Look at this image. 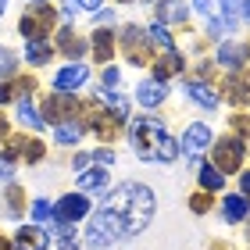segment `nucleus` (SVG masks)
Returning a JSON list of instances; mask_svg holds the SVG:
<instances>
[{
    "instance_id": "19",
    "label": "nucleus",
    "mask_w": 250,
    "mask_h": 250,
    "mask_svg": "<svg viewBox=\"0 0 250 250\" xmlns=\"http://www.w3.org/2000/svg\"><path fill=\"white\" fill-rule=\"evenodd\" d=\"M247 58H250V47H243V43H222L218 47V61L229 68H240Z\"/></svg>"
},
{
    "instance_id": "14",
    "label": "nucleus",
    "mask_w": 250,
    "mask_h": 250,
    "mask_svg": "<svg viewBox=\"0 0 250 250\" xmlns=\"http://www.w3.org/2000/svg\"><path fill=\"white\" fill-rule=\"evenodd\" d=\"M86 64H72V68H61L58 79H54V86H58V93H72V89H79L86 83Z\"/></svg>"
},
{
    "instance_id": "21",
    "label": "nucleus",
    "mask_w": 250,
    "mask_h": 250,
    "mask_svg": "<svg viewBox=\"0 0 250 250\" xmlns=\"http://www.w3.org/2000/svg\"><path fill=\"white\" fill-rule=\"evenodd\" d=\"M186 93H189L193 100H197L200 107H208V111L218 107V93H214V89H211L208 83H189V86H186Z\"/></svg>"
},
{
    "instance_id": "30",
    "label": "nucleus",
    "mask_w": 250,
    "mask_h": 250,
    "mask_svg": "<svg viewBox=\"0 0 250 250\" xmlns=\"http://www.w3.org/2000/svg\"><path fill=\"white\" fill-rule=\"evenodd\" d=\"M222 11H225V25H236L243 15V0H222Z\"/></svg>"
},
{
    "instance_id": "15",
    "label": "nucleus",
    "mask_w": 250,
    "mask_h": 250,
    "mask_svg": "<svg viewBox=\"0 0 250 250\" xmlns=\"http://www.w3.org/2000/svg\"><path fill=\"white\" fill-rule=\"evenodd\" d=\"M225 97H229L232 104H247L250 100V72H240V75L225 79Z\"/></svg>"
},
{
    "instance_id": "25",
    "label": "nucleus",
    "mask_w": 250,
    "mask_h": 250,
    "mask_svg": "<svg viewBox=\"0 0 250 250\" xmlns=\"http://www.w3.org/2000/svg\"><path fill=\"white\" fill-rule=\"evenodd\" d=\"M200 186L214 193V189H222V186H225V175H222L214 165H204V168H200Z\"/></svg>"
},
{
    "instance_id": "20",
    "label": "nucleus",
    "mask_w": 250,
    "mask_h": 250,
    "mask_svg": "<svg viewBox=\"0 0 250 250\" xmlns=\"http://www.w3.org/2000/svg\"><path fill=\"white\" fill-rule=\"evenodd\" d=\"M89 47H93L97 61H111V54H115V36H111L107 29H97L93 40H89Z\"/></svg>"
},
{
    "instance_id": "13",
    "label": "nucleus",
    "mask_w": 250,
    "mask_h": 250,
    "mask_svg": "<svg viewBox=\"0 0 250 250\" xmlns=\"http://www.w3.org/2000/svg\"><path fill=\"white\" fill-rule=\"evenodd\" d=\"M179 72H183V58H179L175 47H168V50H161L154 58V79H157V83H165V79H172Z\"/></svg>"
},
{
    "instance_id": "24",
    "label": "nucleus",
    "mask_w": 250,
    "mask_h": 250,
    "mask_svg": "<svg viewBox=\"0 0 250 250\" xmlns=\"http://www.w3.org/2000/svg\"><path fill=\"white\" fill-rule=\"evenodd\" d=\"M32 222H36V225H54V222H58V214H54V204L50 200H32Z\"/></svg>"
},
{
    "instance_id": "22",
    "label": "nucleus",
    "mask_w": 250,
    "mask_h": 250,
    "mask_svg": "<svg viewBox=\"0 0 250 250\" xmlns=\"http://www.w3.org/2000/svg\"><path fill=\"white\" fill-rule=\"evenodd\" d=\"M165 100V83H157V79H146V83L140 86V104L143 107H154Z\"/></svg>"
},
{
    "instance_id": "40",
    "label": "nucleus",
    "mask_w": 250,
    "mask_h": 250,
    "mask_svg": "<svg viewBox=\"0 0 250 250\" xmlns=\"http://www.w3.org/2000/svg\"><path fill=\"white\" fill-rule=\"evenodd\" d=\"M97 161H100V165H111V161H115V154H111V150H100Z\"/></svg>"
},
{
    "instance_id": "11",
    "label": "nucleus",
    "mask_w": 250,
    "mask_h": 250,
    "mask_svg": "<svg viewBox=\"0 0 250 250\" xmlns=\"http://www.w3.org/2000/svg\"><path fill=\"white\" fill-rule=\"evenodd\" d=\"M183 146L186 154H204L211 146V125H204V122H193L189 129H186V136H183Z\"/></svg>"
},
{
    "instance_id": "29",
    "label": "nucleus",
    "mask_w": 250,
    "mask_h": 250,
    "mask_svg": "<svg viewBox=\"0 0 250 250\" xmlns=\"http://www.w3.org/2000/svg\"><path fill=\"white\" fill-rule=\"evenodd\" d=\"M58 43H61V50H64V54H72V58H75V54H83V40L72 36L68 29H61V32H58Z\"/></svg>"
},
{
    "instance_id": "23",
    "label": "nucleus",
    "mask_w": 250,
    "mask_h": 250,
    "mask_svg": "<svg viewBox=\"0 0 250 250\" xmlns=\"http://www.w3.org/2000/svg\"><path fill=\"white\" fill-rule=\"evenodd\" d=\"M129 197H132V183H129V186L111 189V193H107V200H104V211H115V214H122L125 208H129Z\"/></svg>"
},
{
    "instance_id": "44",
    "label": "nucleus",
    "mask_w": 250,
    "mask_h": 250,
    "mask_svg": "<svg viewBox=\"0 0 250 250\" xmlns=\"http://www.w3.org/2000/svg\"><path fill=\"white\" fill-rule=\"evenodd\" d=\"M243 18L250 21V0H243Z\"/></svg>"
},
{
    "instance_id": "28",
    "label": "nucleus",
    "mask_w": 250,
    "mask_h": 250,
    "mask_svg": "<svg viewBox=\"0 0 250 250\" xmlns=\"http://www.w3.org/2000/svg\"><path fill=\"white\" fill-rule=\"evenodd\" d=\"M18 118L29 125V129H43V118L36 115V107H32V100H21L18 104Z\"/></svg>"
},
{
    "instance_id": "45",
    "label": "nucleus",
    "mask_w": 250,
    "mask_h": 250,
    "mask_svg": "<svg viewBox=\"0 0 250 250\" xmlns=\"http://www.w3.org/2000/svg\"><path fill=\"white\" fill-rule=\"evenodd\" d=\"M4 100H11V97H7V86H0V104H4Z\"/></svg>"
},
{
    "instance_id": "2",
    "label": "nucleus",
    "mask_w": 250,
    "mask_h": 250,
    "mask_svg": "<svg viewBox=\"0 0 250 250\" xmlns=\"http://www.w3.org/2000/svg\"><path fill=\"white\" fill-rule=\"evenodd\" d=\"M122 236H125V222H122V214L100 208L93 218H89L86 240H89V247H93V250H104V247H111V243H118Z\"/></svg>"
},
{
    "instance_id": "35",
    "label": "nucleus",
    "mask_w": 250,
    "mask_h": 250,
    "mask_svg": "<svg viewBox=\"0 0 250 250\" xmlns=\"http://www.w3.org/2000/svg\"><path fill=\"white\" fill-rule=\"evenodd\" d=\"M11 172H15V165H11L7 157L0 154V179H11Z\"/></svg>"
},
{
    "instance_id": "38",
    "label": "nucleus",
    "mask_w": 250,
    "mask_h": 250,
    "mask_svg": "<svg viewBox=\"0 0 250 250\" xmlns=\"http://www.w3.org/2000/svg\"><path fill=\"white\" fill-rule=\"evenodd\" d=\"M7 129H11V122L0 115V146H7Z\"/></svg>"
},
{
    "instance_id": "9",
    "label": "nucleus",
    "mask_w": 250,
    "mask_h": 250,
    "mask_svg": "<svg viewBox=\"0 0 250 250\" xmlns=\"http://www.w3.org/2000/svg\"><path fill=\"white\" fill-rule=\"evenodd\" d=\"M4 157H7L11 165H15V161L36 165L40 157H43V143H40V140H32V136H11V140H7V150H4Z\"/></svg>"
},
{
    "instance_id": "47",
    "label": "nucleus",
    "mask_w": 250,
    "mask_h": 250,
    "mask_svg": "<svg viewBox=\"0 0 250 250\" xmlns=\"http://www.w3.org/2000/svg\"><path fill=\"white\" fill-rule=\"evenodd\" d=\"M32 4H43V0H32Z\"/></svg>"
},
{
    "instance_id": "31",
    "label": "nucleus",
    "mask_w": 250,
    "mask_h": 250,
    "mask_svg": "<svg viewBox=\"0 0 250 250\" xmlns=\"http://www.w3.org/2000/svg\"><path fill=\"white\" fill-rule=\"evenodd\" d=\"M15 68H18L15 50H4V47H0V75H15Z\"/></svg>"
},
{
    "instance_id": "12",
    "label": "nucleus",
    "mask_w": 250,
    "mask_h": 250,
    "mask_svg": "<svg viewBox=\"0 0 250 250\" xmlns=\"http://www.w3.org/2000/svg\"><path fill=\"white\" fill-rule=\"evenodd\" d=\"M47 243H50V232L43 225H21L18 236H15L18 250H47Z\"/></svg>"
},
{
    "instance_id": "17",
    "label": "nucleus",
    "mask_w": 250,
    "mask_h": 250,
    "mask_svg": "<svg viewBox=\"0 0 250 250\" xmlns=\"http://www.w3.org/2000/svg\"><path fill=\"white\" fill-rule=\"evenodd\" d=\"M222 214H225V222H243L247 214H250V197H243V193H229Z\"/></svg>"
},
{
    "instance_id": "32",
    "label": "nucleus",
    "mask_w": 250,
    "mask_h": 250,
    "mask_svg": "<svg viewBox=\"0 0 250 250\" xmlns=\"http://www.w3.org/2000/svg\"><path fill=\"white\" fill-rule=\"evenodd\" d=\"M7 211H11V218L21 214V189L18 186H11V193H7Z\"/></svg>"
},
{
    "instance_id": "1",
    "label": "nucleus",
    "mask_w": 250,
    "mask_h": 250,
    "mask_svg": "<svg viewBox=\"0 0 250 250\" xmlns=\"http://www.w3.org/2000/svg\"><path fill=\"white\" fill-rule=\"evenodd\" d=\"M129 136H132V146L143 161H165L168 165L179 157V143L165 132V125L157 118H132Z\"/></svg>"
},
{
    "instance_id": "43",
    "label": "nucleus",
    "mask_w": 250,
    "mask_h": 250,
    "mask_svg": "<svg viewBox=\"0 0 250 250\" xmlns=\"http://www.w3.org/2000/svg\"><path fill=\"white\" fill-rule=\"evenodd\" d=\"M0 250H11V240H7V236H0Z\"/></svg>"
},
{
    "instance_id": "10",
    "label": "nucleus",
    "mask_w": 250,
    "mask_h": 250,
    "mask_svg": "<svg viewBox=\"0 0 250 250\" xmlns=\"http://www.w3.org/2000/svg\"><path fill=\"white\" fill-rule=\"evenodd\" d=\"M54 214H58V222H79L89 214V200L83 197V193H64V197L58 200V208H54Z\"/></svg>"
},
{
    "instance_id": "37",
    "label": "nucleus",
    "mask_w": 250,
    "mask_h": 250,
    "mask_svg": "<svg viewBox=\"0 0 250 250\" xmlns=\"http://www.w3.org/2000/svg\"><path fill=\"white\" fill-rule=\"evenodd\" d=\"M118 68H107V72H104V86H118Z\"/></svg>"
},
{
    "instance_id": "7",
    "label": "nucleus",
    "mask_w": 250,
    "mask_h": 250,
    "mask_svg": "<svg viewBox=\"0 0 250 250\" xmlns=\"http://www.w3.org/2000/svg\"><path fill=\"white\" fill-rule=\"evenodd\" d=\"M240 161H243V140H236V136H225V140H218L211 146V165L222 175L240 172Z\"/></svg>"
},
{
    "instance_id": "5",
    "label": "nucleus",
    "mask_w": 250,
    "mask_h": 250,
    "mask_svg": "<svg viewBox=\"0 0 250 250\" xmlns=\"http://www.w3.org/2000/svg\"><path fill=\"white\" fill-rule=\"evenodd\" d=\"M54 7L50 4H32L25 15H21V21H18V29H21V36H29V43L32 40H47L50 32H54Z\"/></svg>"
},
{
    "instance_id": "16",
    "label": "nucleus",
    "mask_w": 250,
    "mask_h": 250,
    "mask_svg": "<svg viewBox=\"0 0 250 250\" xmlns=\"http://www.w3.org/2000/svg\"><path fill=\"white\" fill-rule=\"evenodd\" d=\"M79 189H86V193H100V189H107V168H104V165L83 168V175H79Z\"/></svg>"
},
{
    "instance_id": "42",
    "label": "nucleus",
    "mask_w": 250,
    "mask_h": 250,
    "mask_svg": "<svg viewBox=\"0 0 250 250\" xmlns=\"http://www.w3.org/2000/svg\"><path fill=\"white\" fill-rule=\"evenodd\" d=\"M58 250H79V247H75L72 240H61V243H58Z\"/></svg>"
},
{
    "instance_id": "18",
    "label": "nucleus",
    "mask_w": 250,
    "mask_h": 250,
    "mask_svg": "<svg viewBox=\"0 0 250 250\" xmlns=\"http://www.w3.org/2000/svg\"><path fill=\"white\" fill-rule=\"evenodd\" d=\"M186 4L183 0H157V21L168 25V21H186Z\"/></svg>"
},
{
    "instance_id": "46",
    "label": "nucleus",
    "mask_w": 250,
    "mask_h": 250,
    "mask_svg": "<svg viewBox=\"0 0 250 250\" xmlns=\"http://www.w3.org/2000/svg\"><path fill=\"white\" fill-rule=\"evenodd\" d=\"M4 4H7V0H0V15H4Z\"/></svg>"
},
{
    "instance_id": "3",
    "label": "nucleus",
    "mask_w": 250,
    "mask_h": 250,
    "mask_svg": "<svg viewBox=\"0 0 250 250\" xmlns=\"http://www.w3.org/2000/svg\"><path fill=\"white\" fill-rule=\"evenodd\" d=\"M154 193L140 186V183H132V197H129V208L122 211V222H125V232H143L146 225H150L154 218Z\"/></svg>"
},
{
    "instance_id": "39",
    "label": "nucleus",
    "mask_w": 250,
    "mask_h": 250,
    "mask_svg": "<svg viewBox=\"0 0 250 250\" xmlns=\"http://www.w3.org/2000/svg\"><path fill=\"white\" fill-rule=\"evenodd\" d=\"M211 4H214V0H193V7L204 11V15H211Z\"/></svg>"
},
{
    "instance_id": "41",
    "label": "nucleus",
    "mask_w": 250,
    "mask_h": 250,
    "mask_svg": "<svg viewBox=\"0 0 250 250\" xmlns=\"http://www.w3.org/2000/svg\"><path fill=\"white\" fill-rule=\"evenodd\" d=\"M240 186H243V197H247V193H250V172H247V175L240 179Z\"/></svg>"
},
{
    "instance_id": "4",
    "label": "nucleus",
    "mask_w": 250,
    "mask_h": 250,
    "mask_svg": "<svg viewBox=\"0 0 250 250\" xmlns=\"http://www.w3.org/2000/svg\"><path fill=\"white\" fill-rule=\"evenodd\" d=\"M79 115L86 118V129H93L97 140H104V143H115L122 136V129H125V118H118L115 111H107L100 104H83V107H79Z\"/></svg>"
},
{
    "instance_id": "36",
    "label": "nucleus",
    "mask_w": 250,
    "mask_h": 250,
    "mask_svg": "<svg viewBox=\"0 0 250 250\" xmlns=\"http://www.w3.org/2000/svg\"><path fill=\"white\" fill-rule=\"evenodd\" d=\"M72 4H79L83 11H100V4H104V0H72Z\"/></svg>"
},
{
    "instance_id": "8",
    "label": "nucleus",
    "mask_w": 250,
    "mask_h": 250,
    "mask_svg": "<svg viewBox=\"0 0 250 250\" xmlns=\"http://www.w3.org/2000/svg\"><path fill=\"white\" fill-rule=\"evenodd\" d=\"M40 115H43V122L64 125V122H72V115H79V100L72 93H50L40 104Z\"/></svg>"
},
{
    "instance_id": "27",
    "label": "nucleus",
    "mask_w": 250,
    "mask_h": 250,
    "mask_svg": "<svg viewBox=\"0 0 250 250\" xmlns=\"http://www.w3.org/2000/svg\"><path fill=\"white\" fill-rule=\"evenodd\" d=\"M83 129H86L83 122H64V125H58V143H79Z\"/></svg>"
},
{
    "instance_id": "48",
    "label": "nucleus",
    "mask_w": 250,
    "mask_h": 250,
    "mask_svg": "<svg viewBox=\"0 0 250 250\" xmlns=\"http://www.w3.org/2000/svg\"><path fill=\"white\" fill-rule=\"evenodd\" d=\"M125 4H129V0H125Z\"/></svg>"
},
{
    "instance_id": "33",
    "label": "nucleus",
    "mask_w": 250,
    "mask_h": 250,
    "mask_svg": "<svg viewBox=\"0 0 250 250\" xmlns=\"http://www.w3.org/2000/svg\"><path fill=\"white\" fill-rule=\"evenodd\" d=\"M189 208L197 211V214H204V211L211 208V197H208V193H197V197H189Z\"/></svg>"
},
{
    "instance_id": "26",
    "label": "nucleus",
    "mask_w": 250,
    "mask_h": 250,
    "mask_svg": "<svg viewBox=\"0 0 250 250\" xmlns=\"http://www.w3.org/2000/svg\"><path fill=\"white\" fill-rule=\"evenodd\" d=\"M25 58H29L32 64H47V61H50V43H47V40H32L29 50H25Z\"/></svg>"
},
{
    "instance_id": "34",
    "label": "nucleus",
    "mask_w": 250,
    "mask_h": 250,
    "mask_svg": "<svg viewBox=\"0 0 250 250\" xmlns=\"http://www.w3.org/2000/svg\"><path fill=\"white\" fill-rule=\"evenodd\" d=\"M222 32H225V21H214V18H211V21H208V36H211V40H222Z\"/></svg>"
},
{
    "instance_id": "6",
    "label": "nucleus",
    "mask_w": 250,
    "mask_h": 250,
    "mask_svg": "<svg viewBox=\"0 0 250 250\" xmlns=\"http://www.w3.org/2000/svg\"><path fill=\"white\" fill-rule=\"evenodd\" d=\"M122 50L132 64H154V43L150 32H143L140 25H125L122 29Z\"/></svg>"
}]
</instances>
